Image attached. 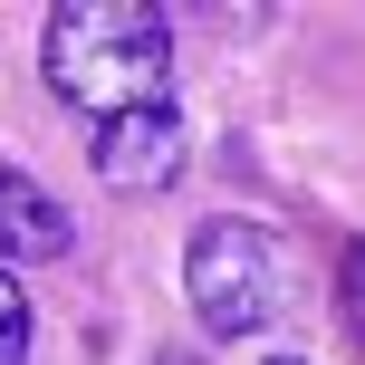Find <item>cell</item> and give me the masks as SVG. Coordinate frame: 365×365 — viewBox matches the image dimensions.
I'll return each mask as SVG.
<instances>
[{
	"instance_id": "obj_1",
	"label": "cell",
	"mask_w": 365,
	"mask_h": 365,
	"mask_svg": "<svg viewBox=\"0 0 365 365\" xmlns=\"http://www.w3.org/2000/svg\"><path fill=\"white\" fill-rule=\"evenodd\" d=\"M38 77H48L58 106L96 115H145V106H173L164 77H173V19L145 10V0H58L48 29H38Z\"/></svg>"
},
{
	"instance_id": "obj_2",
	"label": "cell",
	"mask_w": 365,
	"mask_h": 365,
	"mask_svg": "<svg viewBox=\"0 0 365 365\" xmlns=\"http://www.w3.org/2000/svg\"><path fill=\"white\" fill-rule=\"evenodd\" d=\"M182 298H192L202 336H259L279 308H289V250H279V231H259V221H202L192 250H182Z\"/></svg>"
},
{
	"instance_id": "obj_3",
	"label": "cell",
	"mask_w": 365,
	"mask_h": 365,
	"mask_svg": "<svg viewBox=\"0 0 365 365\" xmlns=\"http://www.w3.org/2000/svg\"><path fill=\"white\" fill-rule=\"evenodd\" d=\"M182 154H192V135H182L173 106H145V115L96 125V173H106L115 192H164V182L182 173Z\"/></svg>"
},
{
	"instance_id": "obj_4",
	"label": "cell",
	"mask_w": 365,
	"mask_h": 365,
	"mask_svg": "<svg viewBox=\"0 0 365 365\" xmlns=\"http://www.w3.org/2000/svg\"><path fill=\"white\" fill-rule=\"evenodd\" d=\"M77 240L68 202H48V182H29L19 164H0V269L10 259H58Z\"/></svg>"
},
{
	"instance_id": "obj_5",
	"label": "cell",
	"mask_w": 365,
	"mask_h": 365,
	"mask_svg": "<svg viewBox=\"0 0 365 365\" xmlns=\"http://www.w3.org/2000/svg\"><path fill=\"white\" fill-rule=\"evenodd\" d=\"M0 365H29V298L10 269H0Z\"/></svg>"
},
{
	"instance_id": "obj_6",
	"label": "cell",
	"mask_w": 365,
	"mask_h": 365,
	"mask_svg": "<svg viewBox=\"0 0 365 365\" xmlns=\"http://www.w3.org/2000/svg\"><path fill=\"white\" fill-rule=\"evenodd\" d=\"M336 298H346V327H356V346H365V240L346 250V279H336Z\"/></svg>"
},
{
	"instance_id": "obj_7",
	"label": "cell",
	"mask_w": 365,
	"mask_h": 365,
	"mask_svg": "<svg viewBox=\"0 0 365 365\" xmlns=\"http://www.w3.org/2000/svg\"><path fill=\"white\" fill-rule=\"evenodd\" d=\"M259 365H308V356H259Z\"/></svg>"
}]
</instances>
